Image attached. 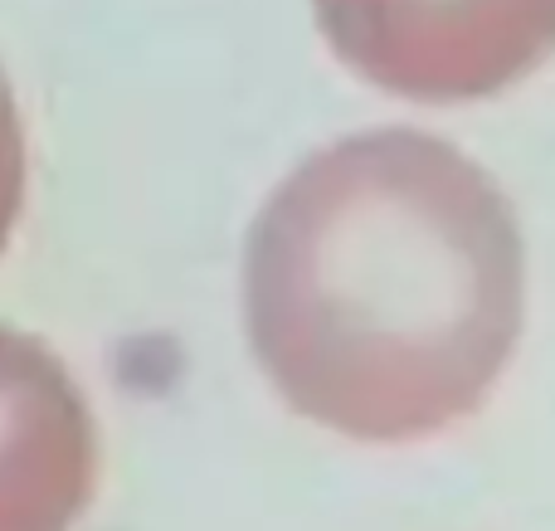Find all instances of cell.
<instances>
[{
  "instance_id": "4",
  "label": "cell",
  "mask_w": 555,
  "mask_h": 531,
  "mask_svg": "<svg viewBox=\"0 0 555 531\" xmlns=\"http://www.w3.org/2000/svg\"><path fill=\"white\" fill-rule=\"evenodd\" d=\"M20 195H25V137H20L15 98H10L5 78H0V244L10 239V224L20 215Z\"/></svg>"
},
{
  "instance_id": "2",
  "label": "cell",
  "mask_w": 555,
  "mask_h": 531,
  "mask_svg": "<svg viewBox=\"0 0 555 531\" xmlns=\"http://www.w3.org/2000/svg\"><path fill=\"white\" fill-rule=\"evenodd\" d=\"M346 64L404 98H482L555 49V0H312Z\"/></svg>"
},
{
  "instance_id": "1",
  "label": "cell",
  "mask_w": 555,
  "mask_h": 531,
  "mask_svg": "<svg viewBox=\"0 0 555 531\" xmlns=\"http://www.w3.org/2000/svg\"><path fill=\"white\" fill-rule=\"evenodd\" d=\"M244 312L307 419L351 439L434 435L478 410L521 332L512 205L439 137H341L259 210Z\"/></svg>"
},
{
  "instance_id": "3",
  "label": "cell",
  "mask_w": 555,
  "mask_h": 531,
  "mask_svg": "<svg viewBox=\"0 0 555 531\" xmlns=\"http://www.w3.org/2000/svg\"><path fill=\"white\" fill-rule=\"evenodd\" d=\"M98 435L64 361L0 327V531H68L93 497Z\"/></svg>"
}]
</instances>
